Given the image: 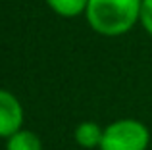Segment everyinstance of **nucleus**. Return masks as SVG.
Masks as SVG:
<instances>
[{
    "instance_id": "nucleus-1",
    "label": "nucleus",
    "mask_w": 152,
    "mask_h": 150,
    "mask_svg": "<svg viewBox=\"0 0 152 150\" xmlns=\"http://www.w3.org/2000/svg\"><path fill=\"white\" fill-rule=\"evenodd\" d=\"M142 0H89L87 23L102 37H121L141 21Z\"/></svg>"
},
{
    "instance_id": "nucleus-2",
    "label": "nucleus",
    "mask_w": 152,
    "mask_h": 150,
    "mask_svg": "<svg viewBox=\"0 0 152 150\" xmlns=\"http://www.w3.org/2000/svg\"><path fill=\"white\" fill-rule=\"evenodd\" d=\"M148 144V127L139 119L125 117V119H115L104 127L100 150H146Z\"/></svg>"
},
{
    "instance_id": "nucleus-3",
    "label": "nucleus",
    "mask_w": 152,
    "mask_h": 150,
    "mask_svg": "<svg viewBox=\"0 0 152 150\" xmlns=\"http://www.w3.org/2000/svg\"><path fill=\"white\" fill-rule=\"evenodd\" d=\"M23 119L25 112L18 96L6 89H0V139H8L23 129Z\"/></svg>"
},
{
    "instance_id": "nucleus-4",
    "label": "nucleus",
    "mask_w": 152,
    "mask_h": 150,
    "mask_svg": "<svg viewBox=\"0 0 152 150\" xmlns=\"http://www.w3.org/2000/svg\"><path fill=\"white\" fill-rule=\"evenodd\" d=\"M102 135H104V129L98 123H94V121H83V123H79L75 127V133H73L75 143L87 150L100 148Z\"/></svg>"
},
{
    "instance_id": "nucleus-5",
    "label": "nucleus",
    "mask_w": 152,
    "mask_h": 150,
    "mask_svg": "<svg viewBox=\"0 0 152 150\" xmlns=\"http://www.w3.org/2000/svg\"><path fill=\"white\" fill-rule=\"evenodd\" d=\"M6 150H42V143L37 133L29 129H19L6 139Z\"/></svg>"
},
{
    "instance_id": "nucleus-6",
    "label": "nucleus",
    "mask_w": 152,
    "mask_h": 150,
    "mask_svg": "<svg viewBox=\"0 0 152 150\" xmlns=\"http://www.w3.org/2000/svg\"><path fill=\"white\" fill-rule=\"evenodd\" d=\"M48 8L60 17H77V15L85 14L89 0H46Z\"/></svg>"
},
{
    "instance_id": "nucleus-7",
    "label": "nucleus",
    "mask_w": 152,
    "mask_h": 150,
    "mask_svg": "<svg viewBox=\"0 0 152 150\" xmlns=\"http://www.w3.org/2000/svg\"><path fill=\"white\" fill-rule=\"evenodd\" d=\"M141 25L152 37V0H142L141 8Z\"/></svg>"
}]
</instances>
